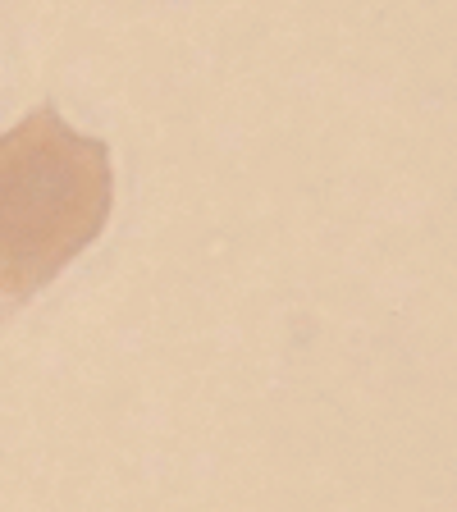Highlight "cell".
<instances>
[{
  "instance_id": "1",
  "label": "cell",
  "mask_w": 457,
  "mask_h": 512,
  "mask_svg": "<svg viewBox=\"0 0 457 512\" xmlns=\"http://www.w3.org/2000/svg\"><path fill=\"white\" fill-rule=\"evenodd\" d=\"M115 206L110 147L51 106L0 133V302L23 307L101 238Z\"/></svg>"
}]
</instances>
